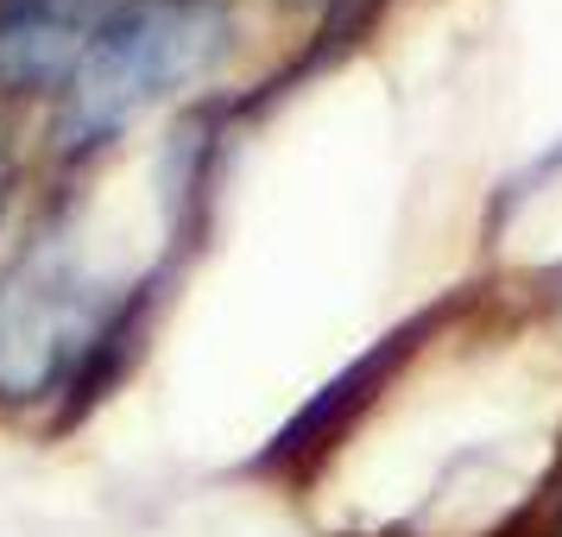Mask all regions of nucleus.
<instances>
[{
    "label": "nucleus",
    "instance_id": "4",
    "mask_svg": "<svg viewBox=\"0 0 562 537\" xmlns=\"http://www.w3.org/2000/svg\"><path fill=\"white\" fill-rule=\"evenodd\" d=\"M121 0H0V102L64 96Z\"/></svg>",
    "mask_w": 562,
    "mask_h": 537
},
{
    "label": "nucleus",
    "instance_id": "5",
    "mask_svg": "<svg viewBox=\"0 0 562 537\" xmlns=\"http://www.w3.org/2000/svg\"><path fill=\"white\" fill-rule=\"evenodd\" d=\"M13 183H20V158H13V146H7V133H0V215H7V203H13Z\"/></svg>",
    "mask_w": 562,
    "mask_h": 537
},
{
    "label": "nucleus",
    "instance_id": "3",
    "mask_svg": "<svg viewBox=\"0 0 562 537\" xmlns=\"http://www.w3.org/2000/svg\"><path fill=\"white\" fill-rule=\"evenodd\" d=\"M77 279L57 259L26 254L0 279V399L26 405L57 392L64 367L89 355L95 329H82L77 316Z\"/></svg>",
    "mask_w": 562,
    "mask_h": 537
},
{
    "label": "nucleus",
    "instance_id": "1",
    "mask_svg": "<svg viewBox=\"0 0 562 537\" xmlns=\"http://www.w3.org/2000/svg\"><path fill=\"white\" fill-rule=\"evenodd\" d=\"M228 45L234 20L222 0H121V13L77 64V77L64 82L52 139L64 153L108 146L133 114L209 77L228 57Z\"/></svg>",
    "mask_w": 562,
    "mask_h": 537
},
{
    "label": "nucleus",
    "instance_id": "2",
    "mask_svg": "<svg viewBox=\"0 0 562 537\" xmlns=\"http://www.w3.org/2000/svg\"><path fill=\"white\" fill-rule=\"evenodd\" d=\"M456 310H468V291H442V298H436V304H424L411 323H398L392 335H380V342H373L360 360H348V367H341L323 392H310V405L297 411L279 436H272V449H259V456H254V474H304V468H316V461L329 456L341 436L355 430L360 411L373 405L385 385H392L411 360L424 355V342H430V335L442 329Z\"/></svg>",
    "mask_w": 562,
    "mask_h": 537
}]
</instances>
